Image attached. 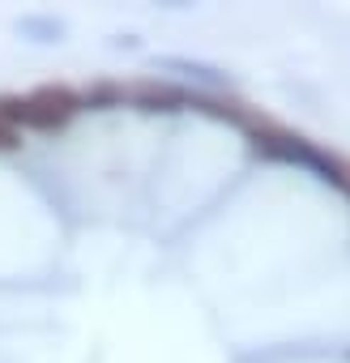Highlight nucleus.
<instances>
[{
  "label": "nucleus",
  "mask_w": 350,
  "mask_h": 363,
  "mask_svg": "<svg viewBox=\"0 0 350 363\" xmlns=\"http://www.w3.org/2000/svg\"><path fill=\"white\" fill-rule=\"evenodd\" d=\"M256 154L261 158H269V162H282V167H299V171H307L312 179H320V184H329V189H337V193H350V167L337 158V154H329V150H320L316 141H307V137H299V133H286V128H256Z\"/></svg>",
  "instance_id": "f257e3e1"
},
{
  "label": "nucleus",
  "mask_w": 350,
  "mask_h": 363,
  "mask_svg": "<svg viewBox=\"0 0 350 363\" xmlns=\"http://www.w3.org/2000/svg\"><path fill=\"white\" fill-rule=\"evenodd\" d=\"M18 35L30 39V43H60L64 39V22L60 18H47V13H30L18 22Z\"/></svg>",
  "instance_id": "7ed1b4c3"
},
{
  "label": "nucleus",
  "mask_w": 350,
  "mask_h": 363,
  "mask_svg": "<svg viewBox=\"0 0 350 363\" xmlns=\"http://www.w3.org/2000/svg\"><path fill=\"white\" fill-rule=\"evenodd\" d=\"M5 145H13V133H9V128H0V150H5Z\"/></svg>",
  "instance_id": "20e7f679"
},
{
  "label": "nucleus",
  "mask_w": 350,
  "mask_h": 363,
  "mask_svg": "<svg viewBox=\"0 0 350 363\" xmlns=\"http://www.w3.org/2000/svg\"><path fill=\"white\" fill-rule=\"evenodd\" d=\"M149 65L162 69V73H175L180 82H193L201 94H222V90H231V73H222L218 65H205V60H188V56H154Z\"/></svg>",
  "instance_id": "f03ea898"
}]
</instances>
